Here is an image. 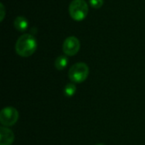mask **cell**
Wrapping results in <instances>:
<instances>
[{
  "label": "cell",
  "instance_id": "obj_6",
  "mask_svg": "<svg viewBox=\"0 0 145 145\" xmlns=\"http://www.w3.org/2000/svg\"><path fill=\"white\" fill-rule=\"evenodd\" d=\"M14 140V135L13 132L7 128L2 126L0 128V145H11Z\"/></svg>",
  "mask_w": 145,
  "mask_h": 145
},
{
  "label": "cell",
  "instance_id": "obj_8",
  "mask_svg": "<svg viewBox=\"0 0 145 145\" xmlns=\"http://www.w3.org/2000/svg\"><path fill=\"white\" fill-rule=\"evenodd\" d=\"M68 63V58L66 56H59L57 57L54 62V66L58 70H63Z\"/></svg>",
  "mask_w": 145,
  "mask_h": 145
},
{
  "label": "cell",
  "instance_id": "obj_11",
  "mask_svg": "<svg viewBox=\"0 0 145 145\" xmlns=\"http://www.w3.org/2000/svg\"><path fill=\"white\" fill-rule=\"evenodd\" d=\"M0 8H1V16H0V21H3V19H4V16H5V8H4V5L3 3H0Z\"/></svg>",
  "mask_w": 145,
  "mask_h": 145
},
{
  "label": "cell",
  "instance_id": "obj_1",
  "mask_svg": "<svg viewBox=\"0 0 145 145\" xmlns=\"http://www.w3.org/2000/svg\"><path fill=\"white\" fill-rule=\"evenodd\" d=\"M37 46L36 38L32 35L25 33L18 38L15 44V50L19 56L22 57H28L36 51Z\"/></svg>",
  "mask_w": 145,
  "mask_h": 145
},
{
  "label": "cell",
  "instance_id": "obj_4",
  "mask_svg": "<svg viewBox=\"0 0 145 145\" xmlns=\"http://www.w3.org/2000/svg\"><path fill=\"white\" fill-rule=\"evenodd\" d=\"M19 119V113L16 109L7 107L0 112V122L3 126H10L14 125Z\"/></svg>",
  "mask_w": 145,
  "mask_h": 145
},
{
  "label": "cell",
  "instance_id": "obj_10",
  "mask_svg": "<svg viewBox=\"0 0 145 145\" xmlns=\"http://www.w3.org/2000/svg\"><path fill=\"white\" fill-rule=\"evenodd\" d=\"M89 4L93 9H99L104 4V0H89Z\"/></svg>",
  "mask_w": 145,
  "mask_h": 145
},
{
  "label": "cell",
  "instance_id": "obj_9",
  "mask_svg": "<svg viewBox=\"0 0 145 145\" xmlns=\"http://www.w3.org/2000/svg\"><path fill=\"white\" fill-rule=\"evenodd\" d=\"M76 85L73 84V83H70V84H67L65 87V95L66 97H72L75 93H76Z\"/></svg>",
  "mask_w": 145,
  "mask_h": 145
},
{
  "label": "cell",
  "instance_id": "obj_5",
  "mask_svg": "<svg viewBox=\"0 0 145 145\" xmlns=\"http://www.w3.org/2000/svg\"><path fill=\"white\" fill-rule=\"evenodd\" d=\"M81 47L79 39L75 36H71L65 38L63 43V51L66 56H75L77 54Z\"/></svg>",
  "mask_w": 145,
  "mask_h": 145
},
{
  "label": "cell",
  "instance_id": "obj_7",
  "mask_svg": "<svg viewBox=\"0 0 145 145\" xmlns=\"http://www.w3.org/2000/svg\"><path fill=\"white\" fill-rule=\"evenodd\" d=\"M14 26L20 32H24L28 27V21L24 16H17L14 21Z\"/></svg>",
  "mask_w": 145,
  "mask_h": 145
},
{
  "label": "cell",
  "instance_id": "obj_3",
  "mask_svg": "<svg viewBox=\"0 0 145 145\" xmlns=\"http://www.w3.org/2000/svg\"><path fill=\"white\" fill-rule=\"evenodd\" d=\"M69 13L73 20L82 21L88 14V4L84 0H73L69 5Z\"/></svg>",
  "mask_w": 145,
  "mask_h": 145
},
{
  "label": "cell",
  "instance_id": "obj_12",
  "mask_svg": "<svg viewBox=\"0 0 145 145\" xmlns=\"http://www.w3.org/2000/svg\"><path fill=\"white\" fill-rule=\"evenodd\" d=\"M97 145H103V144H97Z\"/></svg>",
  "mask_w": 145,
  "mask_h": 145
},
{
  "label": "cell",
  "instance_id": "obj_2",
  "mask_svg": "<svg viewBox=\"0 0 145 145\" xmlns=\"http://www.w3.org/2000/svg\"><path fill=\"white\" fill-rule=\"evenodd\" d=\"M89 74V68L84 62H78L71 67L68 75L69 79L73 83H82L84 82Z\"/></svg>",
  "mask_w": 145,
  "mask_h": 145
}]
</instances>
